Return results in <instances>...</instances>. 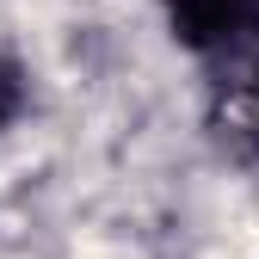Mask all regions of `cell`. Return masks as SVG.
<instances>
[{
	"mask_svg": "<svg viewBox=\"0 0 259 259\" xmlns=\"http://www.w3.org/2000/svg\"><path fill=\"white\" fill-rule=\"evenodd\" d=\"M198 80H204V130H210V142L229 160H241V167H259V31H247L229 50L204 56Z\"/></svg>",
	"mask_w": 259,
	"mask_h": 259,
	"instance_id": "6da1fadb",
	"label": "cell"
},
{
	"mask_svg": "<svg viewBox=\"0 0 259 259\" xmlns=\"http://www.w3.org/2000/svg\"><path fill=\"white\" fill-rule=\"evenodd\" d=\"M160 19H167V37L191 62H204L229 50L235 37L259 31V0H160Z\"/></svg>",
	"mask_w": 259,
	"mask_h": 259,
	"instance_id": "7a4b0ae2",
	"label": "cell"
},
{
	"mask_svg": "<svg viewBox=\"0 0 259 259\" xmlns=\"http://www.w3.org/2000/svg\"><path fill=\"white\" fill-rule=\"evenodd\" d=\"M25 111H31V68H25L19 56L0 50V136H7Z\"/></svg>",
	"mask_w": 259,
	"mask_h": 259,
	"instance_id": "3957f363",
	"label": "cell"
}]
</instances>
